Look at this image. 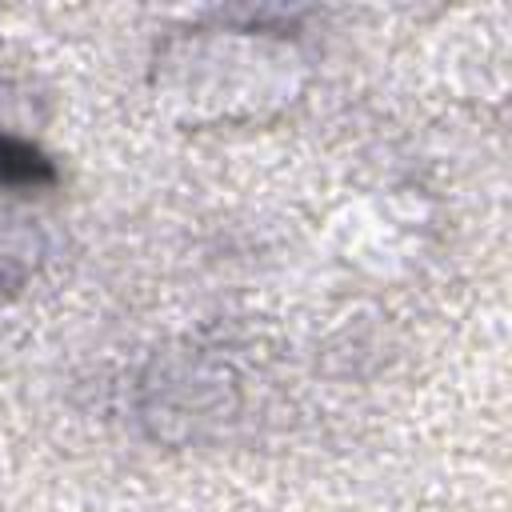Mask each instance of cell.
<instances>
[{"label": "cell", "mask_w": 512, "mask_h": 512, "mask_svg": "<svg viewBox=\"0 0 512 512\" xmlns=\"http://www.w3.org/2000/svg\"><path fill=\"white\" fill-rule=\"evenodd\" d=\"M52 180H56V168L40 148H32L28 140H16V136H0V184L40 188Z\"/></svg>", "instance_id": "1"}]
</instances>
